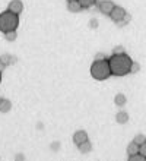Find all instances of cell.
I'll list each match as a JSON object with an SVG mask.
<instances>
[{"label":"cell","mask_w":146,"mask_h":161,"mask_svg":"<svg viewBox=\"0 0 146 161\" xmlns=\"http://www.w3.org/2000/svg\"><path fill=\"white\" fill-rule=\"evenodd\" d=\"M0 84H2V72H0Z\"/></svg>","instance_id":"cell-23"},{"label":"cell","mask_w":146,"mask_h":161,"mask_svg":"<svg viewBox=\"0 0 146 161\" xmlns=\"http://www.w3.org/2000/svg\"><path fill=\"white\" fill-rule=\"evenodd\" d=\"M138 153H139V145L136 142L129 144V147H127V155H133V154H138Z\"/></svg>","instance_id":"cell-13"},{"label":"cell","mask_w":146,"mask_h":161,"mask_svg":"<svg viewBox=\"0 0 146 161\" xmlns=\"http://www.w3.org/2000/svg\"><path fill=\"white\" fill-rule=\"evenodd\" d=\"M116 120H117V123L124 125V123L129 122V114H127L126 111H118V113L116 114Z\"/></svg>","instance_id":"cell-10"},{"label":"cell","mask_w":146,"mask_h":161,"mask_svg":"<svg viewBox=\"0 0 146 161\" xmlns=\"http://www.w3.org/2000/svg\"><path fill=\"white\" fill-rule=\"evenodd\" d=\"M78 148H79V151L82 154H88V153H91L92 151V144L89 142V141H86V142H84V144L78 145Z\"/></svg>","instance_id":"cell-11"},{"label":"cell","mask_w":146,"mask_h":161,"mask_svg":"<svg viewBox=\"0 0 146 161\" xmlns=\"http://www.w3.org/2000/svg\"><path fill=\"white\" fill-rule=\"evenodd\" d=\"M19 26V15L10 12V10H4L0 13V31L2 32H9V31H16Z\"/></svg>","instance_id":"cell-3"},{"label":"cell","mask_w":146,"mask_h":161,"mask_svg":"<svg viewBox=\"0 0 146 161\" xmlns=\"http://www.w3.org/2000/svg\"><path fill=\"white\" fill-rule=\"evenodd\" d=\"M114 53H123V47H117L116 50H114Z\"/></svg>","instance_id":"cell-21"},{"label":"cell","mask_w":146,"mask_h":161,"mask_svg":"<svg viewBox=\"0 0 146 161\" xmlns=\"http://www.w3.org/2000/svg\"><path fill=\"white\" fill-rule=\"evenodd\" d=\"M4 66H6V64H4L3 62H2V60H0V72H2V70H3V69H4Z\"/></svg>","instance_id":"cell-22"},{"label":"cell","mask_w":146,"mask_h":161,"mask_svg":"<svg viewBox=\"0 0 146 161\" xmlns=\"http://www.w3.org/2000/svg\"><path fill=\"white\" fill-rule=\"evenodd\" d=\"M108 62H110V69H111V75H114V76L129 75L130 70H132V64H133L132 57L129 54H126L124 51L123 53H114L108 59Z\"/></svg>","instance_id":"cell-1"},{"label":"cell","mask_w":146,"mask_h":161,"mask_svg":"<svg viewBox=\"0 0 146 161\" xmlns=\"http://www.w3.org/2000/svg\"><path fill=\"white\" fill-rule=\"evenodd\" d=\"M4 38L8 41H15L16 40V31H9V32H4Z\"/></svg>","instance_id":"cell-15"},{"label":"cell","mask_w":146,"mask_h":161,"mask_svg":"<svg viewBox=\"0 0 146 161\" xmlns=\"http://www.w3.org/2000/svg\"><path fill=\"white\" fill-rule=\"evenodd\" d=\"M139 154H142L143 157H146V142L139 147Z\"/></svg>","instance_id":"cell-19"},{"label":"cell","mask_w":146,"mask_h":161,"mask_svg":"<svg viewBox=\"0 0 146 161\" xmlns=\"http://www.w3.org/2000/svg\"><path fill=\"white\" fill-rule=\"evenodd\" d=\"M86 141H89V139H88V133L85 130H78L73 133V142L76 144V147L86 142Z\"/></svg>","instance_id":"cell-7"},{"label":"cell","mask_w":146,"mask_h":161,"mask_svg":"<svg viewBox=\"0 0 146 161\" xmlns=\"http://www.w3.org/2000/svg\"><path fill=\"white\" fill-rule=\"evenodd\" d=\"M133 142H136V144L140 147L142 144H145L146 142V136L145 135H136L134 136V139H133Z\"/></svg>","instance_id":"cell-16"},{"label":"cell","mask_w":146,"mask_h":161,"mask_svg":"<svg viewBox=\"0 0 146 161\" xmlns=\"http://www.w3.org/2000/svg\"><path fill=\"white\" fill-rule=\"evenodd\" d=\"M9 10L13 13H16V15H21L22 10H24V3H22V0H12L10 3H9Z\"/></svg>","instance_id":"cell-6"},{"label":"cell","mask_w":146,"mask_h":161,"mask_svg":"<svg viewBox=\"0 0 146 161\" xmlns=\"http://www.w3.org/2000/svg\"><path fill=\"white\" fill-rule=\"evenodd\" d=\"M126 101H127V98H126L124 94H117L116 97H114V103H116V106H118V107H123L126 104Z\"/></svg>","instance_id":"cell-12"},{"label":"cell","mask_w":146,"mask_h":161,"mask_svg":"<svg viewBox=\"0 0 146 161\" xmlns=\"http://www.w3.org/2000/svg\"><path fill=\"white\" fill-rule=\"evenodd\" d=\"M91 76L96 80H105L111 76V69H110L108 59H95V62L91 64Z\"/></svg>","instance_id":"cell-2"},{"label":"cell","mask_w":146,"mask_h":161,"mask_svg":"<svg viewBox=\"0 0 146 161\" xmlns=\"http://www.w3.org/2000/svg\"><path fill=\"white\" fill-rule=\"evenodd\" d=\"M114 6H116V4H114V2H111V0H101V2H98V9H100V12L104 13V15H110V12L113 10Z\"/></svg>","instance_id":"cell-5"},{"label":"cell","mask_w":146,"mask_h":161,"mask_svg":"<svg viewBox=\"0 0 146 161\" xmlns=\"http://www.w3.org/2000/svg\"><path fill=\"white\" fill-rule=\"evenodd\" d=\"M126 10L123 8H121V6H114L113 8V10H111V12H110V15L108 16L111 18V21H114L117 24V22L118 21H121V19H123V18H124V15H126Z\"/></svg>","instance_id":"cell-4"},{"label":"cell","mask_w":146,"mask_h":161,"mask_svg":"<svg viewBox=\"0 0 146 161\" xmlns=\"http://www.w3.org/2000/svg\"><path fill=\"white\" fill-rule=\"evenodd\" d=\"M130 19H132V16H130L129 13H126V15H124V18H123L121 21H118V22H117V25H118V26H124L126 24H129V22H130Z\"/></svg>","instance_id":"cell-18"},{"label":"cell","mask_w":146,"mask_h":161,"mask_svg":"<svg viewBox=\"0 0 146 161\" xmlns=\"http://www.w3.org/2000/svg\"><path fill=\"white\" fill-rule=\"evenodd\" d=\"M78 2H79L80 6H82L84 9H89L96 3V0H78Z\"/></svg>","instance_id":"cell-14"},{"label":"cell","mask_w":146,"mask_h":161,"mask_svg":"<svg viewBox=\"0 0 146 161\" xmlns=\"http://www.w3.org/2000/svg\"><path fill=\"white\" fill-rule=\"evenodd\" d=\"M67 2H72V0H67Z\"/></svg>","instance_id":"cell-24"},{"label":"cell","mask_w":146,"mask_h":161,"mask_svg":"<svg viewBox=\"0 0 146 161\" xmlns=\"http://www.w3.org/2000/svg\"><path fill=\"white\" fill-rule=\"evenodd\" d=\"M10 108H12V103L9 100L2 98L0 100V113H8V111H10Z\"/></svg>","instance_id":"cell-9"},{"label":"cell","mask_w":146,"mask_h":161,"mask_svg":"<svg viewBox=\"0 0 146 161\" xmlns=\"http://www.w3.org/2000/svg\"><path fill=\"white\" fill-rule=\"evenodd\" d=\"M139 70V64H136L133 62V64H132V70H130V73H134V72H138Z\"/></svg>","instance_id":"cell-20"},{"label":"cell","mask_w":146,"mask_h":161,"mask_svg":"<svg viewBox=\"0 0 146 161\" xmlns=\"http://www.w3.org/2000/svg\"><path fill=\"white\" fill-rule=\"evenodd\" d=\"M67 9H69V12H72V13H78L84 8L80 6V3L78 0H72V2H67Z\"/></svg>","instance_id":"cell-8"},{"label":"cell","mask_w":146,"mask_h":161,"mask_svg":"<svg viewBox=\"0 0 146 161\" xmlns=\"http://www.w3.org/2000/svg\"><path fill=\"white\" fill-rule=\"evenodd\" d=\"M129 160L130 161H145L146 157H143L142 154H133V155H129Z\"/></svg>","instance_id":"cell-17"},{"label":"cell","mask_w":146,"mask_h":161,"mask_svg":"<svg viewBox=\"0 0 146 161\" xmlns=\"http://www.w3.org/2000/svg\"><path fill=\"white\" fill-rule=\"evenodd\" d=\"M0 100H2V97H0Z\"/></svg>","instance_id":"cell-25"}]
</instances>
